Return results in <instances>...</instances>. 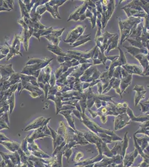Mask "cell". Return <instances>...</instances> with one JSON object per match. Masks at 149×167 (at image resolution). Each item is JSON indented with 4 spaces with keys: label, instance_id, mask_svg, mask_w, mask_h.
I'll return each mask as SVG.
<instances>
[{
    "label": "cell",
    "instance_id": "12",
    "mask_svg": "<svg viewBox=\"0 0 149 167\" xmlns=\"http://www.w3.org/2000/svg\"><path fill=\"white\" fill-rule=\"evenodd\" d=\"M43 61V60L40 59H38V58H32V59H30L26 63V65H32L39 63H42Z\"/></svg>",
    "mask_w": 149,
    "mask_h": 167
},
{
    "label": "cell",
    "instance_id": "2",
    "mask_svg": "<svg viewBox=\"0 0 149 167\" xmlns=\"http://www.w3.org/2000/svg\"><path fill=\"white\" fill-rule=\"evenodd\" d=\"M21 82L22 85L21 93L23 90L26 89L30 92V95L32 96V98H36L39 96L43 95L44 93L40 88L33 85L30 83H28L23 80H21Z\"/></svg>",
    "mask_w": 149,
    "mask_h": 167
},
{
    "label": "cell",
    "instance_id": "8",
    "mask_svg": "<svg viewBox=\"0 0 149 167\" xmlns=\"http://www.w3.org/2000/svg\"><path fill=\"white\" fill-rule=\"evenodd\" d=\"M20 44H21V41L20 40V37L19 35L17 34L15 35L14 39L12 41V43L11 45V47L15 49L16 50L20 51Z\"/></svg>",
    "mask_w": 149,
    "mask_h": 167
},
{
    "label": "cell",
    "instance_id": "3",
    "mask_svg": "<svg viewBox=\"0 0 149 167\" xmlns=\"http://www.w3.org/2000/svg\"><path fill=\"white\" fill-rule=\"evenodd\" d=\"M34 32V29L32 27H29V29H23L21 33L19 35L20 40L22 42L25 50L27 51L29 49V40Z\"/></svg>",
    "mask_w": 149,
    "mask_h": 167
},
{
    "label": "cell",
    "instance_id": "13",
    "mask_svg": "<svg viewBox=\"0 0 149 167\" xmlns=\"http://www.w3.org/2000/svg\"><path fill=\"white\" fill-rule=\"evenodd\" d=\"M11 10V9L6 4L5 1L0 0V11H10Z\"/></svg>",
    "mask_w": 149,
    "mask_h": 167
},
{
    "label": "cell",
    "instance_id": "19",
    "mask_svg": "<svg viewBox=\"0 0 149 167\" xmlns=\"http://www.w3.org/2000/svg\"><path fill=\"white\" fill-rule=\"evenodd\" d=\"M71 60V59L69 57L67 56H58L57 57V60L60 63H63L65 61H67L69 60Z\"/></svg>",
    "mask_w": 149,
    "mask_h": 167
},
{
    "label": "cell",
    "instance_id": "6",
    "mask_svg": "<svg viewBox=\"0 0 149 167\" xmlns=\"http://www.w3.org/2000/svg\"><path fill=\"white\" fill-rule=\"evenodd\" d=\"M5 45H6L9 47V49H10V52L8 53V55L6 56V61H8L11 59V57H12L13 56H15L16 55H20L21 56H22V54L20 52V51H18L16 50L15 49H13V48L11 47V45H10L7 43V41H6Z\"/></svg>",
    "mask_w": 149,
    "mask_h": 167
},
{
    "label": "cell",
    "instance_id": "24",
    "mask_svg": "<svg viewBox=\"0 0 149 167\" xmlns=\"http://www.w3.org/2000/svg\"><path fill=\"white\" fill-rule=\"evenodd\" d=\"M22 88V85L21 82H20V83H18V86H17V93H18V94H20V93H21Z\"/></svg>",
    "mask_w": 149,
    "mask_h": 167
},
{
    "label": "cell",
    "instance_id": "25",
    "mask_svg": "<svg viewBox=\"0 0 149 167\" xmlns=\"http://www.w3.org/2000/svg\"><path fill=\"white\" fill-rule=\"evenodd\" d=\"M6 57V56L3 55H2L1 53H0V60L2 59H3V58H5V57Z\"/></svg>",
    "mask_w": 149,
    "mask_h": 167
},
{
    "label": "cell",
    "instance_id": "27",
    "mask_svg": "<svg viewBox=\"0 0 149 167\" xmlns=\"http://www.w3.org/2000/svg\"><path fill=\"white\" fill-rule=\"evenodd\" d=\"M1 46H0V50H1Z\"/></svg>",
    "mask_w": 149,
    "mask_h": 167
},
{
    "label": "cell",
    "instance_id": "10",
    "mask_svg": "<svg viewBox=\"0 0 149 167\" xmlns=\"http://www.w3.org/2000/svg\"><path fill=\"white\" fill-rule=\"evenodd\" d=\"M22 1L24 3V4L26 5V9L29 13L31 10L35 3L37 2V1H35V0H32V1L26 0V1Z\"/></svg>",
    "mask_w": 149,
    "mask_h": 167
},
{
    "label": "cell",
    "instance_id": "7",
    "mask_svg": "<svg viewBox=\"0 0 149 167\" xmlns=\"http://www.w3.org/2000/svg\"><path fill=\"white\" fill-rule=\"evenodd\" d=\"M19 5H20V7L21 9L22 19H23L24 17H26L27 19H30V13L27 10L26 5L24 4L23 1H19Z\"/></svg>",
    "mask_w": 149,
    "mask_h": 167
},
{
    "label": "cell",
    "instance_id": "11",
    "mask_svg": "<svg viewBox=\"0 0 149 167\" xmlns=\"http://www.w3.org/2000/svg\"><path fill=\"white\" fill-rule=\"evenodd\" d=\"M8 103L10 106V113H12L13 111V109L15 107V93L12 94L11 96L7 100Z\"/></svg>",
    "mask_w": 149,
    "mask_h": 167
},
{
    "label": "cell",
    "instance_id": "16",
    "mask_svg": "<svg viewBox=\"0 0 149 167\" xmlns=\"http://www.w3.org/2000/svg\"><path fill=\"white\" fill-rule=\"evenodd\" d=\"M63 73H64V72H63V67L61 66H60L55 71V73H54L55 74V77L56 79V80H58L60 77L61 76L63 75Z\"/></svg>",
    "mask_w": 149,
    "mask_h": 167
},
{
    "label": "cell",
    "instance_id": "5",
    "mask_svg": "<svg viewBox=\"0 0 149 167\" xmlns=\"http://www.w3.org/2000/svg\"><path fill=\"white\" fill-rule=\"evenodd\" d=\"M47 49L48 50L50 51L51 52H53L54 54L57 56H66V53L63 52V51L57 45H54L49 43L47 45Z\"/></svg>",
    "mask_w": 149,
    "mask_h": 167
},
{
    "label": "cell",
    "instance_id": "21",
    "mask_svg": "<svg viewBox=\"0 0 149 167\" xmlns=\"http://www.w3.org/2000/svg\"><path fill=\"white\" fill-rule=\"evenodd\" d=\"M50 85L49 83H46L45 84V86H44V88L43 89V92L45 93V98H47V96H48V95H49V90H50Z\"/></svg>",
    "mask_w": 149,
    "mask_h": 167
},
{
    "label": "cell",
    "instance_id": "1",
    "mask_svg": "<svg viewBox=\"0 0 149 167\" xmlns=\"http://www.w3.org/2000/svg\"><path fill=\"white\" fill-rule=\"evenodd\" d=\"M53 59V58L49 59L45 57L42 63L32 65H26V66L22 70L21 73L32 76L37 79L41 70L49 65Z\"/></svg>",
    "mask_w": 149,
    "mask_h": 167
},
{
    "label": "cell",
    "instance_id": "23",
    "mask_svg": "<svg viewBox=\"0 0 149 167\" xmlns=\"http://www.w3.org/2000/svg\"><path fill=\"white\" fill-rule=\"evenodd\" d=\"M6 4L7 5V6H9V7L11 9V10H13V1H5Z\"/></svg>",
    "mask_w": 149,
    "mask_h": 167
},
{
    "label": "cell",
    "instance_id": "15",
    "mask_svg": "<svg viewBox=\"0 0 149 167\" xmlns=\"http://www.w3.org/2000/svg\"><path fill=\"white\" fill-rule=\"evenodd\" d=\"M48 2L46 3L45 4V5H46V9H47V11H49V12L51 14V15L53 16V17L54 19H57V16L56 13H55V11H54V10L53 9V8L51 6H50V5H49Z\"/></svg>",
    "mask_w": 149,
    "mask_h": 167
},
{
    "label": "cell",
    "instance_id": "20",
    "mask_svg": "<svg viewBox=\"0 0 149 167\" xmlns=\"http://www.w3.org/2000/svg\"><path fill=\"white\" fill-rule=\"evenodd\" d=\"M56 79L55 77V74L52 72L51 75L50 80L49 83L50 84V85L51 87H53L56 85Z\"/></svg>",
    "mask_w": 149,
    "mask_h": 167
},
{
    "label": "cell",
    "instance_id": "22",
    "mask_svg": "<svg viewBox=\"0 0 149 167\" xmlns=\"http://www.w3.org/2000/svg\"><path fill=\"white\" fill-rule=\"evenodd\" d=\"M18 23L22 27H23V29H29V27L27 25V24L25 23V22L24 20L21 18L20 19H19L18 20Z\"/></svg>",
    "mask_w": 149,
    "mask_h": 167
},
{
    "label": "cell",
    "instance_id": "14",
    "mask_svg": "<svg viewBox=\"0 0 149 167\" xmlns=\"http://www.w3.org/2000/svg\"><path fill=\"white\" fill-rule=\"evenodd\" d=\"M47 11L46 9V6L45 5H40L39 6H38L36 9V13L37 14H39V15L41 16L43 13H45L46 11Z\"/></svg>",
    "mask_w": 149,
    "mask_h": 167
},
{
    "label": "cell",
    "instance_id": "9",
    "mask_svg": "<svg viewBox=\"0 0 149 167\" xmlns=\"http://www.w3.org/2000/svg\"><path fill=\"white\" fill-rule=\"evenodd\" d=\"M45 37L47 39L49 42H50V43L54 45H57L59 46V42L61 40V37H56L55 36H54L53 35H52L51 33L47 36H45Z\"/></svg>",
    "mask_w": 149,
    "mask_h": 167
},
{
    "label": "cell",
    "instance_id": "4",
    "mask_svg": "<svg viewBox=\"0 0 149 167\" xmlns=\"http://www.w3.org/2000/svg\"><path fill=\"white\" fill-rule=\"evenodd\" d=\"M0 71L2 77L10 76L16 72L12 68V64L0 65Z\"/></svg>",
    "mask_w": 149,
    "mask_h": 167
},
{
    "label": "cell",
    "instance_id": "18",
    "mask_svg": "<svg viewBox=\"0 0 149 167\" xmlns=\"http://www.w3.org/2000/svg\"><path fill=\"white\" fill-rule=\"evenodd\" d=\"M64 30H65V28H63V29L59 30H53V31H52L51 34L56 37H61V35H62Z\"/></svg>",
    "mask_w": 149,
    "mask_h": 167
},
{
    "label": "cell",
    "instance_id": "26",
    "mask_svg": "<svg viewBox=\"0 0 149 167\" xmlns=\"http://www.w3.org/2000/svg\"><path fill=\"white\" fill-rule=\"evenodd\" d=\"M1 77H2V76H1V71H0V79H1Z\"/></svg>",
    "mask_w": 149,
    "mask_h": 167
},
{
    "label": "cell",
    "instance_id": "17",
    "mask_svg": "<svg viewBox=\"0 0 149 167\" xmlns=\"http://www.w3.org/2000/svg\"><path fill=\"white\" fill-rule=\"evenodd\" d=\"M9 52H10V49L6 45H5L4 46H1V49L0 50V53H1L2 55L7 56Z\"/></svg>",
    "mask_w": 149,
    "mask_h": 167
}]
</instances>
